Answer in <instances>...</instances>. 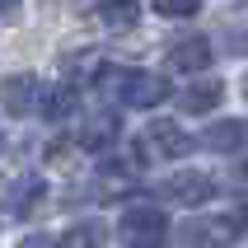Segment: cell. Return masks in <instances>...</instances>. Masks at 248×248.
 <instances>
[{"instance_id":"6da1fadb","label":"cell","mask_w":248,"mask_h":248,"mask_svg":"<svg viewBox=\"0 0 248 248\" xmlns=\"http://www.w3.org/2000/svg\"><path fill=\"white\" fill-rule=\"evenodd\" d=\"M117 239H122V248H164L169 239V216L159 206H126L122 220H117Z\"/></svg>"},{"instance_id":"7a4b0ae2","label":"cell","mask_w":248,"mask_h":248,"mask_svg":"<svg viewBox=\"0 0 248 248\" xmlns=\"http://www.w3.org/2000/svg\"><path fill=\"white\" fill-rule=\"evenodd\" d=\"M244 225L234 216H197V220L178 225V239L187 248H234Z\"/></svg>"},{"instance_id":"3957f363","label":"cell","mask_w":248,"mask_h":248,"mask_svg":"<svg viewBox=\"0 0 248 248\" xmlns=\"http://www.w3.org/2000/svg\"><path fill=\"white\" fill-rule=\"evenodd\" d=\"M117 98L126 108H159L169 98V80L150 75V70H122L117 75Z\"/></svg>"},{"instance_id":"277c9868","label":"cell","mask_w":248,"mask_h":248,"mask_svg":"<svg viewBox=\"0 0 248 248\" xmlns=\"http://www.w3.org/2000/svg\"><path fill=\"white\" fill-rule=\"evenodd\" d=\"M216 192H220V187H216V178H211V173H197V169L169 173V178L159 183V197H164V202H173V206H202V202H211Z\"/></svg>"},{"instance_id":"5b68a950","label":"cell","mask_w":248,"mask_h":248,"mask_svg":"<svg viewBox=\"0 0 248 248\" xmlns=\"http://www.w3.org/2000/svg\"><path fill=\"white\" fill-rule=\"evenodd\" d=\"M145 150L159 155V159H183V155H192V136L183 131L178 122H150L145 126Z\"/></svg>"},{"instance_id":"8992f818","label":"cell","mask_w":248,"mask_h":248,"mask_svg":"<svg viewBox=\"0 0 248 248\" xmlns=\"http://www.w3.org/2000/svg\"><path fill=\"white\" fill-rule=\"evenodd\" d=\"M202 145L216 150V155H239V150H248V122H244V117H220V122L206 126Z\"/></svg>"},{"instance_id":"52a82bcc","label":"cell","mask_w":248,"mask_h":248,"mask_svg":"<svg viewBox=\"0 0 248 248\" xmlns=\"http://www.w3.org/2000/svg\"><path fill=\"white\" fill-rule=\"evenodd\" d=\"M211 38H183L169 47V66L178 70V75H202V70L211 66Z\"/></svg>"},{"instance_id":"ba28073f","label":"cell","mask_w":248,"mask_h":248,"mask_svg":"<svg viewBox=\"0 0 248 248\" xmlns=\"http://www.w3.org/2000/svg\"><path fill=\"white\" fill-rule=\"evenodd\" d=\"M42 197H47V183H42L38 173H28V178H14L10 187H5V211H10V216H33Z\"/></svg>"},{"instance_id":"9c48e42d","label":"cell","mask_w":248,"mask_h":248,"mask_svg":"<svg viewBox=\"0 0 248 248\" xmlns=\"http://www.w3.org/2000/svg\"><path fill=\"white\" fill-rule=\"evenodd\" d=\"M112 140H117V112H94L89 122L80 126V150H112Z\"/></svg>"},{"instance_id":"30bf717a","label":"cell","mask_w":248,"mask_h":248,"mask_svg":"<svg viewBox=\"0 0 248 248\" xmlns=\"http://www.w3.org/2000/svg\"><path fill=\"white\" fill-rule=\"evenodd\" d=\"M220 98H225V84L220 80H197V84H187L178 94V108L183 112H211V108H220Z\"/></svg>"},{"instance_id":"8fae6325","label":"cell","mask_w":248,"mask_h":248,"mask_svg":"<svg viewBox=\"0 0 248 248\" xmlns=\"http://www.w3.org/2000/svg\"><path fill=\"white\" fill-rule=\"evenodd\" d=\"M75 108H80V98H75V89H70V84H42L38 117H47V122H66Z\"/></svg>"},{"instance_id":"7c38bea8","label":"cell","mask_w":248,"mask_h":248,"mask_svg":"<svg viewBox=\"0 0 248 248\" xmlns=\"http://www.w3.org/2000/svg\"><path fill=\"white\" fill-rule=\"evenodd\" d=\"M0 98L10 103V112H38V103H42V84L33 80V75H19V80H10L5 89H0Z\"/></svg>"},{"instance_id":"4fadbf2b","label":"cell","mask_w":248,"mask_h":248,"mask_svg":"<svg viewBox=\"0 0 248 248\" xmlns=\"http://www.w3.org/2000/svg\"><path fill=\"white\" fill-rule=\"evenodd\" d=\"M103 244H108L103 225H98V220H84V225H70L56 248H103Z\"/></svg>"},{"instance_id":"5bb4252c","label":"cell","mask_w":248,"mask_h":248,"mask_svg":"<svg viewBox=\"0 0 248 248\" xmlns=\"http://www.w3.org/2000/svg\"><path fill=\"white\" fill-rule=\"evenodd\" d=\"M136 19H140L136 0H103V24L108 28H131Z\"/></svg>"},{"instance_id":"9a60e30c","label":"cell","mask_w":248,"mask_h":248,"mask_svg":"<svg viewBox=\"0 0 248 248\" xmlns=\"http://www.w3.org/2000/svg\"><path fill=\"white\" fill-rule=\"evenodd\" d=\"M202 10V0H155V14H164V19H192Z\"/></svg>"},{"instance_id":"2e32d148","label":"cell","mask_w":248,"mask_h":248,"mask_svg":"<svg viewBox=\"0 0 248 248\" xmlns=\"http://www.w3.org/2000/svg\"><path fill=\"white\" fill-rule=\"evenodd\" d=\"M19 10V0H0V14H14Z\"/></svg>"},{"instance_id":"e0dca14e","label":"cell","mask_w":248,"mask_h":248,"mask_svg":"<svg viewBox=\"0 0 248 248\" xmlns=\"http://www.w3.org/2000/svg\"><path fill=\"white\" fill-rule=\"evenodd\" d=\"M239 183H244V187H248V159H244V164H239Z\"/></svg>"},{"instance_id":"ac0fdd59","label":"cell","mask_w":248,"mask_h":248,"mask_svg":"<svg viewBox=\"0 0 248 248\" xmlns=\"http://www.w3.org/2000/svg\"><path fill=\"white\" fill-rule=\"evenodd\" d=\"M0 150H5V131H0Z\"/></svg>"},{"instance_id":"d6986e66","label":"cell","mask_w":248,"mask_h":248,"mask_svg":"<svg viewBox=\"0 0 248 248\" xmlns=\"http://www.w3.org/2000/svg\"><path fill=\"white\" fill-rule=\"evenodd\" d=\"M244 216H248V202H244Z\"/></svg>"}]
</instances>
